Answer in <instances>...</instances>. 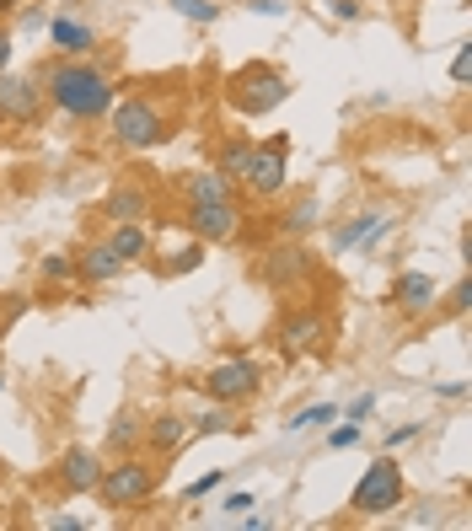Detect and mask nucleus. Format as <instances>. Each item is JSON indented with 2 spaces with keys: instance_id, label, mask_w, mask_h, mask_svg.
<instances>
[{
  "instance_id": "nucleus-18",
  "label": "nucleus",
  "mask_w": 472,
  "mask_h": 531,
  "mask_svg": "<svg viewBox=\"0 0 472 531\" xmlns=\"http://www.w3.org/2000/svg\"><path fill=\"white\" fill-rule=\"evenodd\" d=\"M102 210H107L113 220H140V215H145V188H113Z\"/></svg>"
},
{
  "instance_id": "nucleus-13",
  "label": "nucleus",
  "mask_w": 472,
  "mask_h": 531,
  "mask_svg": "<svg viewBox=\"0 0 472 531\" xmlns=\"http://www.w3.org/2000/svg\"><path fill=\"white\" fill-rule=\"evenodd\" d=\"M75 269H81V279H91V285H102V279H118V269H124V258L107 247V242H97V247H86L81 258H75Z\"/></svg>"
},
{
  "instance_id": "nucleus-34",
  "label": "nucleus",
  "mask_w": 472,
  "mask_h": 531,
  "mask_svg": "<svg viewBox=\"0 0 472 531\" xmlns=\"http://www.w3.org/2000/svg\"><path fill=\"white\" fill-rule=\"evenodd\" d=\"M215 484H220V473H210V478H199V484H193V489H188V500H199V494H210V489H215Z\"/></svg>"
},
{
  "instance_id": "nucleus-22",
  "label": "nucleus",
  "mask_w": 472,
  "mask_h": 531,
  "mask_svg": "<svg viewBox=\"0 0 472 531\" xmlns=\"http://www.w3.org/2000/svg\"><path fill=\"white\" fill-rule=\"evenodd\" d=\"M172 11H177V16H188V21H215V16H220V5H215V0H172Z\"/></svg>"
},
{
  "instance_id": "nucleus-27",
  "label": "nucleus",
  "mask_w": 472,
  "mask_h": 531,
  "mask_svg": "<svg viewBox=\"0 0 472 531\" xmlns=\"http://www.w3.org/2000/svg\"><path fill=\"white\" fill-rule=\"evenodd\" d=\"M70 274H75V263H70L64 253H48V258H43V279H70Z\"/></svg>"
},
{
  "instance_id": "nucleus-8",
  "label": "nucleus",
  "mask_w": 472,
  "mask_h": 531,
  "mask_svg": "<svg viewBox=\"0 0 472 531\" xmlns=\"http://www.w3.org/2000/svg\"><path fill=\"white\" fill-rule=\"evenodd\" d=\"M204 392H210L215 403H242V398L258 392V365H253V360H220V365L204 376Z\"/></svg>"
},
{
  "instance_id": "nucleus-38",
  "label": "nucleus",
  "mask_w": 472,
  "mask_h": 531,
  "mask_svg": "<svg viewBox=\"0 0 472 531\" xmlns=\"http://www.w3.org/2000/svg\"><path fill=\"white\" fill-rule=\"evenodd\" d=\"M0 392H5V376H0Z\"/></svg>"
},
{
  "instance_id": "nucleus-5",
  "label": "nucleus",
  "mask_w": 472,
  "mask_h": 531,
  "mask_svg": "<svg viewBox=\"0 0 472 531\" xmlns=\"http://www.w3.org/2000/svg\"><path fill=\"white\" fill-rule=\"evenodd\" d=\"M107 113H113V134H118V145L145 150V145L161 140V113H156V102L129 97V102H118V107H107Z\"/></svg>"
},
{
  "instance_id": "nucleus-6",
  "label": "nucleus",
  "mask_w": 472,
  "mask_h": 531,
  "mask_svg": "<svg viewBox=\"0 0 472 531\" xmlns=\"http://www.w3.org/2000/svg\"><path fill=\"white\" fill-rule=\"evenodd\" d=\"M188 231L199 242H231L242 231V215L231 199H199V204H188Z\"/></svg>"
},
{
  "instance_id": "nucleus-11",
  "label": "nucleus",
  "mask_w": 472,
  "mask_h": 531,
  "mask_svg": "<svg viewBox=\"0 0 472 531\" xmlns=\"http://www.w3.org/2000/svg\"><path fill=\"white\" fill-rule=\"evenodd\" d=\"M48 43L64 48V54H91L97 48V27L91 21H75V16H54L48 21Z\"/></svg>"
},
{
  "instance_id": "nucleus-17",
  "label": "nucleus",
  "mask_w": 472,
  "mask_h": 531,
  "mask_svg": "<svg viewBox=\"0 0 472 531\" xmlns=\"http://www.w3.org/2000/svg\"><path fill=\"white\" fill-rule=\"evenodd\" d=\"M199 199H231V177L215 167V172H199V177H188V204H199Z\"/></svg>"
},
{
  "instance_id": "nucleus-20",
  "label": "nucleus",
  "mask_w": 472,
  "mask_h": 531,
  "mask_svg": "<svg viewBox=\"0 0 472 531\" xmlns=\"http://www.w3.org/2000/svg\"><path fill=\"white\" fill-rule=\"evenodd\" d=\"M247 150H253V140H231V145H220V172H226V177H242Z\"/></svg>"
},
{
  "instance_id": "nucleus-25",
  "label": "nucleus",
  "mask_w": 472,
  "mask_h": 531,
  "mask_svg": "<svg viewBox=\"0 0 472 531\" xmlns=\"http://www.w3.org/2000/svg\"><path fill=\"white\" fill-rule=\"evenodd\" d=\"M140 435H145V424H140V419H129V414H124V419L113 424V446H118V451H129V446H134Z\"/></svg>"
},
{
  "instance_id": "nucleus-14",
  "label": "nucleus",
  "mask_w": 472,
  "mask_h": 531,
  "mask_svg": "<svg viewBox=\"0 0 472 531\" xmlns=\"http://www.w3.org/2000/svg\"><path fill=\"white\" fill-rule=\"evenodd\" d=\"M322 333H328V322L322 317H290L285 322V355H306V349H317L322 344Z\"/></svg>"
},
{
  "instance_id": "nucleus-15",
  "label": "nucleus",
  "mask_w": 472,
  "mask_h": 531,
  "mask_svg": "<svg viewBox=\"0 0 472 531\" xmlns=\"http://www.w3.org/2000/svg\"><path fill=\"white\" fill-rule=\"evenodd\" d=\"M124 263H134V258H145L150 253V236L140 231V220H118V231H113V242H107Z\"/></svg>"
},
{
  "instance_id": "nucleus-2",
  "label": "nucleus",
  "mask_w": 472,
  "mask_h": 531,
  "mask_svg": "<svg viewBox=\"0 0 472 531\" xmlns=\"http://www.w3.org/2000/svg\"><path fill=\"white\" fill-rule=\"evenodd\" d=\"M285 75L279 70H269V64H247V70H236L231 81H226V97L247 113V118H258V113H269V107H279L285 102Z\"/></svg>"
},
{
  "instance_id": "nucleus-21",
  "label": "nucleus",
  "mask_w": 472,
  "mask_h": 531,
  "mask_svg": "<svg viewBox=\"0 0 472 531\" xmlns=\"http://www.w3.org/2000/svg\"><path fill=\"white\" fill-rule=\"evenodd\" d=\"M376 220H382V215H360V220H349V226L339 231V247H344V253H349V247H360V242L376 231Z\"/></svg>"
},
{
  "instance_id": "nucleus-19",
  "label": "nucleus",
  "mask_w": 472,
  "mask_h": 531,
  "mask_svg": "<svg viewBox=\"0 0 472 531\" xmlns=\"http://www.w3.org/2000/svg\"><path fill=\"white\" fill-rule=\"evenodd\" d=\"M296 269H306V253L301 247H279L274 258H263V279H290Z\"/></svg>"
},
{
  "instance_id": "nucleus-23",
  "label": "nucleus",
  "mask_w": 472,
  "mask_h": 531,
  "mask_svg": "<svg viewBox=\"0 0 472 531\" xmlns=\"http://www.w3.org/2000/svg\"><path fill=\"white\" fill-rule=\"evenodd\" d=\"M312 220H317V204H312V199H301V204H290L285 231H312Z\"/></svg>"
},
{
  "instance_id": "nucleus-30",
  "label": "nucleus",
  "mask_w": 472,
  "mask_h": 531,
  "mask_svg": "<svg viewBox=\"0 0 472 531\" xmlns=\"http://www.w3.org/2000/svg\"><path fill=\"white\" fill-rule=\"evenodd\" d=\"M468 75H472V48H462V54H457V64H451V81H457V86H468Z\"/></svg>"
},
{
  "instance_id": "nucleus-33",
  "label": "nucleus",
  "mask_w": 472,
  "mask_h": 531,
  "mask_svg": "<svg viewBox=\"0 0 472 531\" xmlns=\"http://www.w3.org/2000/svg\"><path fill=\"white\" fill-rule=\"evenodd\" d=\"M220 510H226V516H242V510H253V494H231Z\"/></svg>"
},
{
  "instance_id": "nucleus-4",
  "label": "nucleus",
  "mask_w": 472,
  "mask_h": 531,
  "mask_svg": "<svg viewBox=\"0 0 472 531\" xmlns=\"http://www.w3.org/2000/svg\"><path fill=\"white\" fill-rule=\"evenodd\" d=\"M398 500H403V473H398L392 457H382V462L365 467V478H360L349 510H355V516H387V510H398Z\"/></svg>"
},
{
  "instance_id": "nucleus-26",
  "label": "nucleus",
  "mask_w": 472,
  "mask_h": 531,
  "mask_svg": "<svg viewBox=\"0 0 472 531\" xmlns=\"http://www.w3.org/2000/svg\"><path fill=\"white\" fill-rule=\"evenodd\" d=\"M199 430H204V435H226V430H236V424H231V414H226V403H220V408H210V414L199 419Z\"/></svg>"
},
{
  "instance_id": "nucleus-12",
  "label": "nucleus",
  "mask_w": 472,
  "mask_h": 531,
  "mask_svg": "<svg viewBox=\"0 0 472 531\" xmlns=\"http://www.w3.org/2000/svg\"><path fill=\"white\" fill-rule=\"evenodd\" d=\"M392 301L403 312H430L435 306V279L430 274H398L392 279Z\"/></svg>"
},
{
  "instance_id": "nucleus-7",
  "label": "nucleus",
  "mask_w": 472,
  "mask_h": 531,
  "mask_svg": "<svg viewBox=\"0 0 472 531\" xmlns=\"http://www.w3.org/2000/svg\"><path fill=\"white\" fill-rule=\"evenodd\" d=\"M242 177H247V188L253 193H279L285 188V140H269V145H253L247 150V167H242Z\"/></svg>"
},
{
  "instance_id": "nucleus-31",
  "label": "nucleus",
  "mask_w": 472,
  "mask_h": 531,
  "mask_svg": "<svg viewBox=\"0 0 472 531\" xmlns=\"http://www.w3.org/2000/svg\"><path fill=\"white\" fill-rule=\"evenodd\" d=\"M414 435H419V424H403V430H392V435H387V451H398V446H408Z\"/></svg>"
},
{
  "instance_id": "nucleus-32",
  "label": "nucleus",
  "mask_w": 472,
  "mask_h": 531,
  "mask_svg": "<svg viewBox=\"0 0 472 531\" xmlns=\"http://www.w3.org/2000/svg\"><path fill=\"white\" fill-rule=\"evenodd\" d=\"M451 306H457V312H468L472 306V279H462V285L451 290Z\"/></svg>"
},
{
  "instance_id": "nucleus-1",
  "label": "nucleus",
  "mask_w": 472,
  "mask_h": 531,
  "mask_svg": "<svg viewBox=\"0 0 472 531\" xmlns=\"http://www.w3.org/2000/svg\"><path fill=\"white\" fill-rule=\"evenodd\" d=\"M48 97L75 118H102L113 107V81L91 64H54L48 70Z\"/></svg>"
},
{
  "instance_id": "nucleus-10",
  "label": "nucleus",
  "mask_w": 472,
  "mask_h": 531,
  "mask_svg": "<svg viewBox=\"0 0 472 531\" xmlns=\"http://www.w3.org/2000/svg\"><path fill=\"white\" fill-rule=\"evenodd\" d=\"M59 484H64L70 494H91V489L102 484V462H97L86 446H75V451L59 457Z\"/></svg>"
},
{
  "instance_id": "nucleus-37",
  "label": "nucleus",
  "mask_w": 472,
  "mask_h": 531,
  "mask_svg": "<svg viewBox=\"0 0 472 531\" xmlns=\"http://www.w3.org/2000/svg\"><path fill=\"white\" fill-rule=\"evenodd\" d=\"M16 5H21V0H0V11H16Z\"/></svg>"
},
{
  "instance_id": "nucleus-35",
  "label": "nucleus",
  "mask_w": 472,
  "mask_h": 531,
  "mask_svg": "<svg viewBox=\"0 0 472 531\" xmlns=\"http://www.w3.org/2000/svg\"><path fill=\"white\" fill-rule=\"evenodd\" d=\"M48 527H54V531H81V521H75V516H54Z\"/></svg>"
},
{
  "instance_id": "nucleus-36",
  "label": "nucleus",
  "mask_w": 472,
  "mask_h": 531,
  "mask_svg": "<svg viewBox=\"0 0 472 531\" xmlns=\"http://www.w3.org/2000/svg\"><path fill=\"white\" fill-rule=\"evenodd\" d=\"M5 64H11V38L0 32V70H5Z\"/></svg>"
},
{
  "instance_id": "nucleus-16",
  "label": "nucleus",
  "mask_w": 472,
  "mask_h": 531,
  "mask_svg": "<svg viewBox=\"0 0 472 531\" xmlns=\"http://www.w3.org/2000/svg\"><path fill=\"white\" fill-rule=\"evenodd\" d=\"M145 435H150V446H156V451L167 457V451H177V446L188 441V419H177V414H161V419H156V424H150Z\"/></svg>"
},
{
  "instance_id": "nucleus-3",
  "label": "nucleus",
  "mask_w": 472,
  "mask_h": 531,
  "mask_svg": "<svg viewBox=\"0 0 472 531\" xmlns=\"http://www.w3.org/2000/svg\"><path fill=\"white\" fill-rule=\"evenodd\" d=\"M102 500L113 505V510H129V505H145L150 500V489H156V467L150 462H140V457H124L118 467H102Z\"/></svg>"
},
{
  "instance_id": "nucleus-28",
  "label": "nucleus",
  "mask_w": 472,
  "mask_h": 531,
  "mask_svg": "<svg viewBox=\"0 0 472 531\" xmlns=\"http://www.w3.org/2000/svg\"><path fill=\"white\" fill-rule=\"evenodd\" d=\"M328 446H333V451H344V446H360V424H355V419H349V424H339V430L328 435Z\"/></svg>"
},
{
  "instance_id": "nucleus-9",
  "label": "nucleus",
  "mask_w": 472,
  "mask_h": 531,
  "mask_svg": "<svg viewBox=\"0 0 472 531\" xmlns=\"http://www.w3.org/2000/svg\"><path fill=\"white\" fill-rule=\"evenodd\" d=\"M43 113V86L32 81V75H11V70H0V118H11V124H32Z\"/></svg>"
},
{
  "instance_id": "nucleus-29",
  "label": "nucleus",
  "mask_w": 472,
  "mask_h": 531,
  "mask_svg": "<svg viewBox=\"0 0 472 531\" xmlns=\"http://www.w3.org/2000/svg\"><path fill=\"white\" fill-rule=\"evenodd\" d=\"M199 258H204V253H199V247H188L183 258H172V263H167V274H188V269H199Z\"/></svg>"
},
{
  "instance_id": "nucleus-24",
  "label": "nucleus",
  "mask_w": 472,
  "mask_h": 531,
  "mask_svg": "<svg viewBox=\"0 0 472 531\" xmlns=\"http://www.w3.org/2000/svg\"><path fill=\"white\" fill-rule=\"evenodd\" d=\"M328 419H339V408L333 403H317V408H301L290 430H312V424H328Z\"/></svg>"
}]
</instances>
